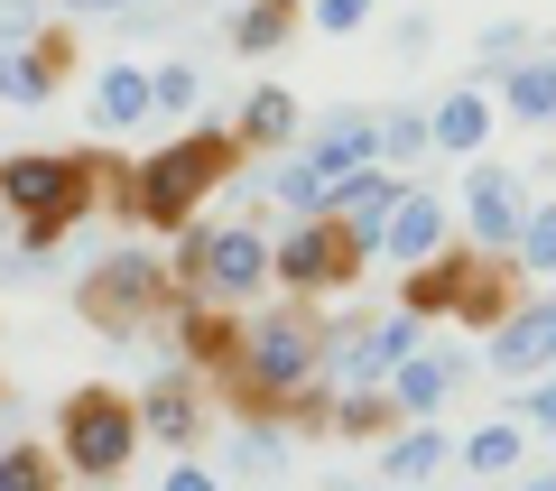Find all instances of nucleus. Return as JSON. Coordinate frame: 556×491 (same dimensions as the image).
Wrapping results in <instances>:
<instances>
[{"label": "nucleus", "instance_id": "nucleus-1", "mask_svg": "<svg viewBox=\"0 0 556 491\" xmlns=\"http://www.w3.org/2000/svg\"><path fill=\"white\" fill-rule=\"evenodd\" d=\"M241 167H251V149H241L223 121H195V130L159 139L139 167H112V177H102V196H112V214H121V223L186 232V223L204 214V196H214V186H232Z\"/></svg>", "mask_w": 556, "mask_h": 491}, {"label": "nucleus", "instance_id": "nucleus-2", "mask_svg": "<svg viewBox=\"0 0 556 491\" xmlns=\"http://www.w3.org/2000/svg\"><path fill=\"white\" fill-rule=\"evenodd\" d=\"M306 380H325V315L306 306H269V315H241V353L223 362V399H232V417H278L288 427V408H298Z\"/></svg>", "mask_w": 556, "mask_h": 491}, {"label": "nucleus", "instance_id": "nucleus-3", "mask_svg": "<svg viewBox=\"0 0 556 491\" xmlns=\"http://www.w3.org/2000/svg\"><path fill=\"white\" fill-rule=\"evenodd\" d=\"M102 158H75V149H10L0 158V223L20 251H56L84 214L102 204Z\"/></svg>", "mask_w": 556, "mask_h": 491}, {"label": "nucleus", "instance_id": "nucleus-4", "mask_svg": "<svg viewBox=\"0 0 556 491\" xmlns=\"http://www.w3.org/2000/svg\"><path fill=\"white\" fill-rule=\"evenodd\" d=\"M399 306L408 315H427V325H510V306H519V260L510 251H437L427 269H408V288H399Z\"/></svg>", "mask_w": 556, "mask_h": 491}, {"label": "nucleus", "instance_id": "nucleus-5", "mask_svg": "<svg viewBox=\"0 0 556 491\" xmlns=\"http://www.w3.org/2000/svg\"><path fill=\"white\" fill-rule=\"evenodd\" d=\"M139 399L112 390V380H75V390L56 399V464L75 473V482H130L139 464Z\"/></svg>", "mask_w": 556, "mask_h": 491}, {"label": "nucleus", "instance_id": "nucleus-6", "mask_svg": "<svg viewBox=\"0 0 556 491\" xmlns=\"http://www.w3.org/2000/svg\"><path fill=\"white\" fill-rule=\"evenodd\" d=\"M167 297H177V269H167L159 251H102L93 269L75 278V315L93 335H112V343H130L139 325H159Z\"/></svg>", "mask_w": 556, "mask_h": 491}, {"label": "nucleus", "instance_id": "nucleus-7", "mask_svg": "<svg viewBox=\"0 0 556 491\" xmlns=\"http://www.w3.org/2000/svg\"><path fill=\"white\" fill-rule=\"evenodd\" d=\"M177 288L186 297H214V306L241 315L260 288H269V232H260V223H186Z\"/></svg>", "mask_w": 556, "mask_h": 491}, {"label": "nucleus", "instance_id": "nucleus-8", "mask_svg": "<svg viewBox=\"0 0 556 491\" xmlns=\"http://www.w3.org/2000/svg\"><path fill=\"white\" fill-rule=\"evenodd\" d=\"M371 269V260L353 251V232H343L334 214H306V223H288V232L269 241V288H288V297H343L353 278Z\"/></svg>", "mask_w": 556, "mask_h": 491}, {"label": "nucleus", "instance_id": "nucleus-9", "mask_svg": "<svg viewBox=\"0 0 556 491\" xmlns=\"http://www.w3.org/2000/svg\"><path fill=\"white\" fill-rule=\"evenodd\" d=\"M529 186H519V167H501V158H473V177H464V232H473V251H519V223H529Z\"/></svg>", "mask_w": 556, "mask_h": 491}, {"label": "nucleus", "instance_id": "nucleus-10", "mask_svg": "<svg viewBox=\"0 0 556 491\" xmlns=\"http://www.w3.org/2000/svg\"><path fill=\"white\" fill-rule=\"evenodd\" d=\"M482 362H492L510 390H519V380H538V372H556V297H519L510 325L482 335Z\"/></svg>", "mask_w": 556, "mask_h": 491}, {"label": "nucleus", "instance_id": "nucleus-11", "mask_svg": "<svg viewBox=\"0 0 556 491\" xmlns=\"http://www.w3.org/2000/svg\"><path fill=\"white\" fill-rule=\"evenodd\" d=\"M65 65H75V28H56V20L28 47H0V112H47Z\"/></svg>", "mask_w": 556, "mask_h": 491}, {"label": "nucleus", "instance_id": "nucleus-12", "mask_svg": "<svg viewBox=\"0 0 556 491\" xmlns=\"http://www.w3.org/2000/svg\"><path fill=\"white\" fill-rule=\"evenodd\" d=\"M399 196H408V177H399V167H343V177H334V204H325V214L353 232V251H362V260H380V232H390Z\"/></svg>", "mask_w": 556, "mask_h": 491}, {"label": "nucleus", "instance_id": "nucleus-13", "mask_svg": "<svg viewBox=\"0 0 556 491\" xmlns=\"http://www.w3.org/2000/svg\"><path fill=\"white\" fill-rule=\"evenodd\" d=\"M464 380H473V353H464V343H427V353H408L390 372V399H399V417H445V399L464 390Z\"/></svg>", "mask_w": 556, "mask_h": 491}, {"label": "nucleus", "instance_id": "nucleus-14", "mask_svg": "<svg viewBox=\"0 0 556 491\" xmlns=\"http://www.w3.org/2000/svg\"><path fill=\"white\" fill-rule=\"evenodd\" d=\"M298 149L325 158L334 177H343V167H380V112H371V102H325V112H306Z\"/></svg>", "mask_w": 556, "mask_h": 491}, {"label": "nucleus", "instance_id": "nucleus-15", "mask_svg": "<svg viewBox=\"0 0 556 491\" xmlns=\"http://www.w3.org/2000/svg\"><path fill=\"white\" fill-rule=\"evenodd\" d=\"M445 232H455V204H445V186H408L390 214V232H380V260L390 269H427V260L445 251Z\"/></svg>", "mask_w": 556, "mask_h": 491}, {"label": "nucleus", "instance_id": "nucleus-16", "mask_svg": "<svg viewBox=\"0 0 556 491\" xmlns=\"http://www.w3.org/2000/svg\"><path fill=\"white\" fill-rule=\"evenodd\" d=\"M139 436H159V445H195V436H204L195 372H186V362H167V372L139 390Z\"/></svg>", "mask_w": 556, "mask_h": 491}, {"label": "nucleus", "instance_id": "nucleus-17", "mask_svg": "<svg viewBox=\"0 0 556 491\" xmlns=\"http://www.w3.org/2000/svg\"><path fill=\"white\" fill-rule=\"evenodd\" d=\"M445 454H455L445 417H417V427H399V436H380V445H371V473L390 491H408V482H427V473H445Z\"/></svg>", "mask_w": 556, "mask_h": 491}, {"label": "nucleus", "instance_id": "nucleus-18", "mask_svg": "<svg viewBox=\"0 0 556 491\" xmlns=\"http://www.w3.org/2000/svg\"><path fill=\"white\" fill-rule=\"evenodd\" d=\"M492 121H501V102L482 93V84H455V93L427 112V139H437V158H482L492 149Z\"/></svg>", "mask_w": 556, "mask_h": 491}, {"label": "nucleus", "instance_id": "nucleus-19", "mask_svg": "<svg viewBox=\"0 0 556 491\" xmlns=\"http://www.w3.org/2000/svg\"><path fill=\"white\" fill-rule=\"evenodd\" d=\"M298 130H306V102L288 93V84H260V93L241 102V121H232L241 149H278V158L298 149Z\"/></svg>", "mask_w": 556, "mask_h": 491}, {"label": "nucleus", "instance_id": "nucleus-20", "mask_svg": "<svg viewBox=\"0 0 556 491\" xmlns=\"http://www.w3.org/2000/svg\"><path fill=\"white\" fill-rule=\"evenodd\" d=\"M139 121H159L149 112V65H102L93 75V130L121 139V130H139Z\"/></svg>", "mask_w": 556, "mask_h": 491}, {"label": "nucleus", "instance_id": "nucleus-21", "mask_svg": "<svg viewBox=\"0 0 556 491\" xmlns=\"http://www.w3.org/2000/svg\"><path fill=\"white\" fill-rule=\"evenodd\" d=\"M260 186L278 196V214H288V223H306V214H325V204H334V167H325V158H306V149H288Z\"/></svg>", "mask_w": 556, "mask_h": 491}, {"label": "nucleus", "instance_id": "nucleus-22", "mask_svg": "<svg viewBox=\"0 0 556 491\" xmlns=\"http://www.w3.org/2000/svg\"><path fill=\"white\" fill-rule=\"evenodd\" d=\"M223 28H232V56H278L306 20H298V0H241Z\"/></svg>", "mask_w": 556, "mask_h": 491}, {"label": "nucleus", "instance_id": "nucleus-23", "mask_svg": "<svg viewBox=\"0 0 556 491\" xmlns=\"http://www.w3.org/2000/svg\"><path fill=\"white\" fill-rule=\"evenodd\" d=\"M492 102H501L510 121H547V112H556V47H529V56L501 75V93H492Z\"/></svg>", "mask_w": 556, "mask_h": 491}, {"label": "nucleus", "instance_id": "nucleus-24", "mask_svg": "<svg viewBox=\"0 0 556 491\" xmlns=\"http://www.w3.org/2000/svg\"><path fill=\"white\" fill-rule=\"evenodd\" d=\"M298 454V427H278V417H241L232 445H223V473H288Z\"/></svg>", "mask_w": 556, "mask_h": 491}, {"label": "nucleus", "instance_id": "nucleus-25", "mask_svg": "<svg viewBox=\"0 0 556 491\" xmlns=\"http://www.w3.org/2000/svg\"><path fill=\"white\" fill-rule=\"evenodd\" d=\"M408 417H399V399L390 390H334V427L325 436H343V445H380V436H399Z\"/></svg>", "mask_w": 556, "mask_h": 491}, {"label": "nucleus", "instance_id": "nucleus-26", "mask_svg": "<svg viewBox=\"0 0 556 491\" xmlns=\"http://www.w3.org/2000/svg\"><path fill=\"white\" fill-rule=\"evenodd\" d=\"M455 454H464V473H492V482H501V473L529 464V427H519V417H492V427H473Z\"/></svg>", "mask_w": 556, "mask_h": 491}, {"label": "nucleus", "instance_id": "nucleus-27", "mask_svg": "<svg viewBox=\"0 0 556 491\" xmlns=\"http://www.w3.org/2000/svg\"><path fill=\"white\" fill-rule=\"evenodd\" d=\"M65 464L56 445H38V436H20V445H0V491H56Z\"/></svg>", "mask_w": 556, "mask_h": 491}, {"label": "nucleus", "instance_id": "nucleus-28", "mask_svg": "<svg viewBox=\"0 0 556 491\" xmlns=\"http://www.w3.org/2000/svg\"><path fill=\"white\" fill-rule=\"evenodd\" d=\"M195 102H204V75L186 56L149 65V112H159V121H195Z\"/></svg>", "mask_w": 556, "mask_h": 491}, {"label": "nucleus", "instance_id": "nucleus-29", "mask_svg": "<svg viewBox=\"0 0 556 491\" xmlns=\"http://www.w3.org/2000/svg\"><path fill=\"white\" fill-rule=\"evenodd\" d=\"M519 269L529 278H556V204H529V223H519Z\"/></svg>", "mask_w": 556, "mask_h": 491}, {"label": "nucleus", "instance_id": "nucleus-30", "mask_svg": "<svg viewBox=\"0 0 556 491\" xmlns=\"http://www.w3.org/2000/svg\"><path fill=\"white\" fill-rule=\"evenodd\" d=\"M437 139H427V112H380V167H408V158H427Z\"/></svg>", "mask_w": 556, "mask_h": 491}, {"label": "nucleus", "instance_id": "nucleus-31", "mask_svg": "<svg viewBox=\"0 0 556 491\" xmlns=\"http://www.w3.org/2000/svg\"><path fill=\"white\" fill-rule=\"evenodd\" d=\"M519 56H529V28H519V20H492V28L473 38V65H482V75H510Z\"/></svg>", "mask_w": 556, "mask_h": 491}, {"label": "nucleus", "instance_id": "nucleus-32", "mask_svg": "<svg viewBox=\"0 0 556 491\" xmlns=\"http://www.w3.org/2000/svg\"><path fill=\"white\" fill-rule=\"evenodd\" d=\"M510 417L529 436H556V372H538V380H519V399H510Z\"/></svg>", "mask_w": 556, "mask_h": 491}, {"label": "nucleus", "instance_id": "nucleus-33", "mask_svg": "<svg viewBox=\"0 0 556 491\" xmlns=\"http://www.w3.org/2000/svg\"><path fill=\"white\" fill-rule=\"evenodd\" d=\"M371 20H380V0H316L306 10V28H325V38H362Z\"/></svg>", "mask_w": 556, "mask_h": 491}, {"label": "nucleus", "instance_id": "nucleus-34", "mask_svg": "<svg viewBox=\"0 0 556 491\" xmlns=\"http://www.w3.org/2000/svg\"><path fill=\"white\" fill-rule=\"evenodd\" d=\"M47 20H56L47 0H0V47H28V38L47 28Z\"/></svg>", "mask_w": 556, "mask_h": 491}, {"label": "nucleus", "instance_id": "nucleus-35", "mask_svg": "<svg viewBox=\"0 0 556 491\" xmlns=\"http://www.w3.org/2000/svg\"><path fill=\"white\" fill-rule=\"evenodd\" d=\"M427 47H437V20H427V10H408V20L390 28V56H399V65H417Z\"/></svg>", "mask_w": 556, "mask_h": 491}, {"label": "nucleus", "instance_id": "nucleus-36", "mask_svg": "<svg viewBox=\"0 0 556 491\" xmlns=\"http://www.w3.org/2000/svg\"><path fill=\"white\" fill-rule=\"evenodd\" d=\"M159 491H223V473H214V464H167Z\"/></svg>", "mask_w": 556, "mask_h": 491}, {"label": "nucleus", "instance_id": "nucleus-37", "mask_svg": "<svg viewBox=\"0 0 556 491\" xmlns=\"http://www.w3.org/2000/svg\"><path fill=\"white\" fill-rule=\"evenodd\" d=\"M56 20H102V10H130V0H47Z\"/></svg>", "mask_w": 556, "mask_h": 491}, {"label": "nucleus", "instance_id": "nucleus-38", "mask_svg": "<svg viewBox=\"0 0 556 491\" xmlns=\"http://www.w3.org/2000/svg\"><path fill=\"white\" fill-rule=\"evenodd\" d=\"M519 491H556V473H529V482H519Z\"/></svg>", "mask_w": 556, "mask_h": 491}, {"label": "nucleus", "instance_id": "nucleus-39", "mask_svg": "<svg viewBox=\"0 0 556 491\" xmlns=\"http://www.w3.org/2000/svg\"><path fill=\"white\" fill-rule=\"evenodd\" d=\"M316 491H371V482H316Z\"/></svg>", "mask_w": 556, "mask_h": 491}, {"label": "nucleus", "instance_id": "nucleus-40", "mask_svg": "<svg viewBox=\"0 0 556 491\" xmlns=\"http://www.w3.org/2000/svg\"><path fill=\"white\" fill-rule=\"evenodd\" d=\"M214 10H241V0H214Z\"/></svg>", "mask_w": 556, "mask_h": 491}, {"label": "nucleus", "instance_id": "nucleus-41", "mask_svg": "<svg viewBox=\"0 0 556 491\" xmlns=\"http://www.w3.org/2000/svg\"><path fill=\"white\" fill-rule=\"evenodd\" d=\"M547 130H556V112H547Z\"/></svg>", "mask_w": 556, "mask_h": 491}]
</instances>
